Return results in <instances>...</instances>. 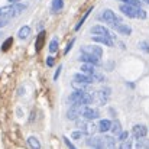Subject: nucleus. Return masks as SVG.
Returning a JSON list of instances; mask_svg holds the SVG:
<instances>
[{"mask_svg": "<svg viewBox=\"0 0 149 149\" xmlns=\"http://www.w3.org/2000/svg\"><path fill=\"white\" fill-rule=\"evenodd\" d=\"M110 130H111V133H113L114 136H119V135L123 132V130H122V125H120V122H119V120H114V122L111 123V129H110Z\"/></svg>", "mask_w": 149, "mask_h": 149, "instance_id": "obj_20", "label": "nucleus"}, {"mask_svg": "<svg viewBox=\"0 0 149 149\" xmlns=\"http://www.w3.org/2000/svg\"><path fill=\"white\" fill-rule=\"evenodd\" d=\"M91 33H93L94 36H109V38H114V35H111V32H110L107 28L101 26V25L93 26V28H91Z\"/></svg>", "mask_w": 149, "mask_h": 149, "instance_id": "obj_7", "label": "nucleus"}, {"mask_svg": "<svg viewBox=\"0 0 149 149\" xmlns=\"http://www.w3.org/2000/svg\"><path fill=\"white\" fill-rule=\"evenodd\" d=\"M84 136V133L81 132V130H75V132H72L71 133V138L72 139H75V141H81V138Z\"/></svg>", "mask_w": 149, "mask_h": 149, "instance_id": "obj_30", "label": "nucleus"}, {"mask_svg": "<svg viewBox=\"0 0 149 149\" xmlns=\"http://www.w3.org/2000/svg\"><path fill=\"white\" fill-rule=\"evenodd\" d=\"M110 94H111V88L110 87H104L97 91V99H99L100 104H106L109 99H110Z\"/></svg>", "mask_w": 149, "mask_h": 149, "instance_id": "obj_11", "label": "nucleus"}, {"mask_svg": "<svg viewBox=\"0 0 149 149\" xmlns=\"http://www.w3.org/2000/svg\"><path fill=\"white\" fill-rule=\"evenodd\" d=\"M25 9H26V4H22V3H15V4H10V6L0 7V17H6V19L10 20L12 17L20 15Z\"/></svg>", "mask_w": 149, "mask_h": 149, "instance_id": "obj_2", "label": "nucleus"}, {"mask_svg": "<svg viewBox=\"0 0 149 149\" xmlns=\"http://www.w3.org/2000/svg\"><path fill=\"white\" fill-rule=\"evenodd\" d=\"M58 45H59V39L55 36V38H52L49 42V47H48V49H49L51 54H54V52H56L58 51Z\"/></svg>", "mask_w": 149, "mask_h": 149, "instance_id": "obj_23", "label": "nucleus"}, {"mask_svg": "<svg viewBox=\"0 0 149 149\" xmlns=\"http://www.w3.org/2000/svg\"><path fill=\"white\" fill-rule=\"evenodd\" d=\"M61 70H62V65H59V67H58V70L55 71V74H54V81H56V80H58V77H59V74H61Z\"/></svg>", "mask_w": 149, "mask_h": 149, "instance_id": "obj_35", "label": "nucleus"}, {"mask_svg": "<svg viewBox=\"0 0 149 149\" xmlns=\"http://www.w3.org/2000/svg\"><path fill=\"white\" fill-rule=\"evenodd\" d=\"M81 72L83 74H86V75H90V77H93L97 71H96V68H94V65H91V64H83L81 65Z\"/></svg>", "mask_w": 149, "mask_h": 149, "instance_id": "obj_16", "label": "nucleus"}, {"mask_svg": "<svg viewBox=\"0 0 149 149\" xmlns=\"http://www.w3.org/2000/svg\"><path fill=\"white\" fill-rule=\"evenodd\" d=\"M78 59H80V61H83V64H91V65H94V67H96V65H101V61H100V58L94 56V55L81 54Z\"/></svg>", "mask_w": 149, "mask_h": 149, "instance_id": "obj_9", "label": "nucleus"}, {"mask_svg": "<svg viewBox=\"0 0 149 149\" xmlns=\"http://www.w3.org/2000/svg\"><path fill=\"white\" fill-rule=\"evenodd\" d=\"M83 117L88 122H93L94 119H99L100 117V111L97 109H93V107H86L84 113H83Z\"/></svg>", "mask_w": 149, "mask_h": 149, "instance_id": "obj_10", "label": "nucleus"}, {"mask_svg": "<svg viewBox=\"0 0 149 149\" xmlns=\"http://www.w3.org/2000/svg\"><path fill=\"white\" fill-rule=\"evenodd\" d=\"M143 1H146V3H148V4H149V0H143Z\"/></svg>", "mask_w": 149, "mask_h": 149, "instance_id": "obj_39", "label": "nucleus"}, {"mask_svg": "<svg viewBox=\"0 0 149 149\" xmlns=\"http://www.w3.org/2000/svg\"><path fill=\"white\" fill-rule=\"evenodd\" d=\"M120 12L123 15H126L127 17H138V13H139V9L141 7H135V6H130V4H120Z\"/></svg>", "mask_w": 149, "mask_h": 149, "instance_id": "obj_5", "label": "nucleus"}, {"mask_svg": "<svg viewBox=\"0 0 149 149\" xmlns=\"http://www.w3.org/2000/svg\"><path fill=\"white\" fill-rule=\"evenodd\" d=\"M100 19H101V20H104V23H107V25H110V26H113V28L122 23L120 17H119L113 10H110V9L104 10V12L100 15Z\"/></svg>", "mask_w": 149, "mask_h": 149, "instance_id": "obj_3", "label": "nucleus"}, {"mask_svg": "<svg viewBox=\"0 0 149 149\" xmlns=\"http://www.w3.org/2000/svg\"><path fill=\"white\" fill-rule=\"evenodd\" d=\"M87 106H81V104H71V107L67 111V119L68 120H77L83 116L84 110Z\"/></svg>", "mask_w": 149, "mask_h": 149, "instance_id": "obj_4", "label": "nucleus"}, {"mask_svg": "<svg viewBox=\"0 0 149 149\" xmlns=\"http://www.w3.org/2000/svg\"><path fill=\"white\" fill-rule=\"evenodd\" d=\"M0 35H1V33H0Z\"/></svg>", "mask_w": 149, "mask_h": 149, "instance_id": "obj_40", "label": "nucleus"}, {"mask_svg": "<svg viewBox=\"0 0 149 149\" xmlns=\"http://www.w3.org/2000/svg\"><path fill=\"white\" fill-rule=\"evenodd\" d=\"M142 149H149V142H146V143L143 145V148H142Z\"/></svg>", "mask_w": 149, "mask_h": 149, "instance_id": "obj_37", "label": "nucleus"}, {"mask_svg": "<svg viewBox=\"0 0 149 149\" xmlns=\"http://www.w3.org/2000/svg\"><path fill=\"white\" fill-rule=\"evenodd\" d=\"M29 35H31V28L29 26H22L19 29V32H17L19 39H26V38H29Z\"/></svg>", "mask_w": 149, "mask_h": 149, "instance_id": "obj_19", "label": "nucleus"}, {"mask_svg": "<svg viewBox=\"0 0 149 149\" xmlns=\"http://www.w3.org/2000/svg\"><path fill=\"white\" fill-rule=\"evenodd\" d=\"M114 31H116L117 33H120V35H125V36H129V35L132 33V28L127 26V25H123V23L114 26Z\"/></svg>", "mask_w": 149, "mask_h": 149, "instance_id": "obj_15", "label": "nucleus"}, {"mask_svg": "<svg viewBox=\"0 0 149 149\" xmlns=\"http://www.w3.org/2000/svg\"><path fill=\"white\" fill-rule=\"evenodd\" d=\"M54 64H55V58L54 56H48L47 58V67H54Z\"/></svg>", "mask_w": 149, "mask_h": 149, "instance_id": "obj_34", "label": "nucleus"}, {"mask_svg": "<svg viewBox=\"0 0 149 149\" xmlns=\"http://www.w3.org/2000/svg\"><path fill=\"white\" fill-rule=\"evenodd\" d=\"M12 44H13V38L10 36V38H7V39L3 42V45H1V51H3V52L9 51L10 49V47H12Z\"/></svg>", "mask_w": 149, "mask_h": 149, "instance_id": "obj_26", "label": "nucleus"}, {"mask_svg": "<svg viewBox=\"0 0 149 149\" xmlns=\"http://www.w3.org/2000/svg\"><path fill=\"white\" fill-rule=\"evenodd\" d=\"M103 143L104 149H116V141L111 136H103Z\"/></svg>", "mask_w": 149, "mask_h": 149, "instance_id": "obj_18", "label": "nucleus"}, {"mask_svg": "<svg viewBox=\"0 0 149 149\" xmlns=\"http://www.w3.org/2000/svg\"><path fill=\"white\" fill-rule=\"evenodd\" d=\"M74 80H75V81H78V83H81V84H87V86H90V84H93V83H94L93 77L86 75V74H83V72H77V74L74 75Z\"/></svg>", "mask_w": 149, "mask_h": 149, "instance_id": "obj_12", "label": "nucleus"}, {"mask_svg": "<svg viewBox=\"0 0 149 149\" xmlns=\"http://www.w3.org/2000/svg\"><path fill=\"white\" fill-rule=\"evenodd\" d=\"M139 48L143 51V52L149 54V42H146V41H142V42L139 44Z\"/></svg>", "mask_w": 149, "mask_h": 149, "instance_id": "obj_31", "label": "nucleus"}, {"mask_svg": "<svg viewBox=\"0 0 149 149\" xmlns=\"http://www.w3.org/2000/svg\"><path fill=\"white\" fill-rule=\"evenodd\" d=\"M129 139V132H126V130H123L119 136H117V141L120 142V143H123V142H126Z\"/></svg>", "mask_w": 149, "mask_h": 149, "instance_id": "obj_27", "label": "nucleus"}, {"mask_svg": "<svg viewBox=\"0 0 149 149\" xmlns=\"http://www.w3.org/2000/svg\"><path fill=\"white\" fill-rule=\"evenodd\" d=\"M72 87H74L75 90H80V91H87V90H88V86H87V84H81V83H78V81H72Z\"/></svg>", "mask_w": 149, "mask_h": 149, "instance_id": "obj_25", "label": "nucleus"}, {"mask_svg": "<svg viewBox=\"0 0 149 149\" xmlns=\"http://www.w3.org/2000/svg\"><path fill=\"white\" fill-rule=\"evenodd\" d=\"M93 80H94V83H103V81H106V77H104V74H101V72H96V74L93 75Z\"/></svg>", "mask_w": 149, "mask_h": 149, "instance_id": "obj_28", "label": "nucleus"}, {"mask_svg": "<svg viewBox=\"0 0 149 149\" xmlns=\"http://www.w3.org/2000/svg\"><path fill=\"white\" fill-rule=\"evenodd\" d=\"M9 1H10V3H13V4H15V3H19V0H9Z\"/></svg>", "mask_w": 149, "mask_h": 149, "instance_id": "obj_38", "label": "nucleus"}, {"mask_svg": "<svg viewBox=\"0 0 149 149\" xmlns=\"http://www.w3.org/2000/svg\"><path fill=\"white\" fill-rule=\"evenodd\" d=\"M45 36H47V32L45 31H41L39 35H38V38H36V41H35V51L36 52H39V51L42 49L44 42H45Z\"/></svg>", "mask_w": 149, "mask_h": 149, "instance_id": "obj_14", "label": "nucleus"}, {"mask_svg": "<svg viewBox=\"0 0 149 149\" xmlns=\"http://www.w3.org/2000/svg\"><path fill=\"white\" fill-rule=\"evenodd\" d=\"M110 129H111V122H110L109 119H101L99 123V132L106 133V132H109Z\"/></svg>", "mask_w": 149, "mask_h": 149, "instance_id": "obj_17", "label": "nucleus"}, {"mask_svg": "<svg viewBox=\"0 0 149 149\" xmlns=\"http://www.w3.org/2000/svg\"><path fill=\"white\" fill-rule=\"evenodd\" d=\"M74 44H75V39H71V41L68 42V45H67V48H65V51H64V55H67V54H68L70 51L72 49V45H74Z\"/></svg>", "mask_w": 149, "mask_h": 149, "instance_id": "obj_32", "label": "nucleus"}, {"mask_svg": "<svg viewBox=\"0 0 149 149\" xmlns=\"http://www.w3.org/2000/svg\"><path fill=\"white\" fill-rule=\"evenodd\" d=\"M91 93H93V91H91ZM91 93L75 90V91H72V93L70 94L68 100H70L71 104H81V106H87V107H88V104H93V101H94V96H93Z\"/></svg>", "mask_w": 149, "mask_h": 149, "instance_id": "obj_1", "label": "nucleus"}, {"mask_svg": "<svg viewBox=\"0 0 149 149\" xmlns=\"http://www.w3.org/2000/svg\"><path fill=\"white\" fill-rule=\"evenodd\" d=\"M62 139H64V142H65V145H67V148H68V149H77L74 145H72V143H71V141H70L67 136H62Z\"/></svg>", "mask_w": 149, "mask_h": 149, "instance_id": "obj_33", "label": "nucleus"}, {"mask_svg": "<svg viewBox=\"0 0 149 149\" xmlns=\"http://www.w3.org/2000/svg\"><path fill=\"white\" fill-rule=\"evenodd\" d=\"M132 133L135 138L138 139H143L146 135H148V127L145 125H135L133 129H132Z\"/></svg>", "mask_w": 149, "mask_h": 149, "instance_id": "obj_8", "label": "nucleus"}, {"mask_svg": "<svg viewBox=\"0 0 149 149\" xmlns=\"http://www.w3.org/2000/svg\"><path fill=\"white\" fill-rule=\"evenodd\" d=\"M120 1H123L125 4H130V6H135V7H141V0H120Z\"/></svg>", "mask_w": 149, "mask_h": 149, "instance_id": "obj_29", "label": "nucleus"}, {"mask_svg": "<svg viewBox=\"0 0 149 149\" xmlns=\"http://www.w3.org/2000/svg\"><path fill=\"white\" fill-rule=\"evenodd\" d=\"M81 54H88V55H94L97 58H101L103 49L96 45H84V47H81Z\"/></svg>", "mask_w": 149, "mask_h": 149, "instance_id": "obj_6", "label": "nucleus"}, {"mask_svg": "<svg viewBox=\"0 0 149 149\" xmlns=\"http://www.w3.org/2000/svg\"><path fill=\"white\" fill-rule=\"evenodd\" d=\"M7 23H9V19H6V17H0V28L6 26Z\"/></svg>", "mask_w": 149, "mask_h": 149, "instance_id": "obj_36", "label": "nucleus"}, {"mask_svg": "<svg viewBox=\"0 0 149 149\" xmlns=\"http://www.w3.org/2000/svg\"><path fill=\"white\" fill-rule=\"evenodd\" d=\"M90 12H93V7H90V9H88V10H87V12L84 13V16L81 17V20H80V22H78V23L75 25V28H74L75 31H80V28H81V26L84 25V22H86V19L88 17V15H90Z\"/></svg>", "mask_w": 149, "mask_h": 149, "instance_id": "obj_24", "label": "nucleus"}, {"mask_svg": "<svg viewBox=\"0 0 149 149\" xmlns=\"http://www.w3.org/2000/svg\"><path fill=\"white\" fill-rule=\"evenodd\" d=\"M62 7H64V0H52V6H51V9H52L54 13L62 10Z\"/></svg>", "mask_w": 149, "mask_h": 149, "instance_id": "obj_22", "label": "nucleus"}, {"mask_svg": "<svg viewBox=\"0 0 149 149\" xmlns=\"http://www.w3.org/2000/svg\"><path fill=\"white\" fill-rule=\"evenodd\" d=\"M91 39H93V42H97V44L106 45V47H110V48L114 45L113 38H109V36H93Z\"/></svg>", "mask_w": 149, "mask_h": 149, "instance_id": "obj_13", "label": "nucleus"}, {"mask_svg": "<svg viewBox=\"0 0 149 149\" xmlns=\"http://www.w3.org/2000/svg\"><path fill=\"white\" fill-rule=\"evenodd\" d=\"M28 145L31 146V149H41V142L35 136H29L28 138Z\"/></svg>", "mask_w": 149, "mask_h": 149, "instance_id": "obj_21", "label": "nucleus"}]
</instances>
